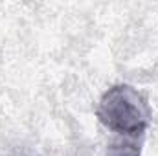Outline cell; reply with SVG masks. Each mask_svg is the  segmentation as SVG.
<instances>
[{
  "label": "cell",
  "mask_w": 158,
  "mask_h": 156,
  "mask_svg": "<svg viewBox=\"0 0 158 156\" xmlns=\"http://www.w3.org/2000/svg\"><path fill=\"white\" fill-rule=\"evenodd\" d=\"M96 114L107 129L119 136H142L151 121V110L143 96L129 84L109 88L101 96Z\"/></svg>",
  "instance_id": "1"
},
{
  "label": "cell",
  "mask_w": 158,
  "mask_h": 156,
  "mask_svg": "<svg viewBox=\"0 0 158 156\" xmlns=\"http://www.w3.org/2000/svg\"><path fill=\"white\" fill-rule=\"evenodd\" d=\"M140 154H142V138L138 140V136H119L105 151V156H140Z\"/></svg>",
  "instance_id": "2"
}]
</instances>
